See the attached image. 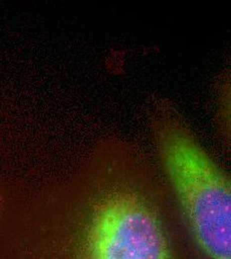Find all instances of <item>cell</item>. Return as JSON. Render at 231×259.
I'll use <instances>...</instances> for the list:
<instances>
[{"label":"cell","instance_id":"cell-2","mask_svg":"<svg viewBox=\"0 0 231 259\" xmlns=\"http://www.w3.org/2000/svg\"><path fill=\"white\" fill-rule=\"evenodd\" d=\"M84 259H172L163 226L152 207L132 193L104 198L93 212Z\"/></svg>","mask_w":231,"mask_h":259},{"label":"cell","instance_id":"cell-1","mask_svg":"<svg viewBox=\"0 0 231 259\" xmlns=\"http://www.w3.org/2000/svg\"><path fill=\"white\" fill-rule=\"evenodd\" d=\"M158 141L165 171L199 247L210 259H231L228 178L181 127L162 126Z\"/></svg>","mask_w":231,"mask_h":259}]
</instances>
